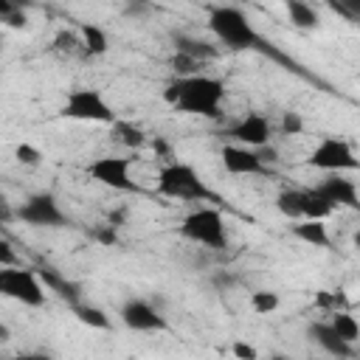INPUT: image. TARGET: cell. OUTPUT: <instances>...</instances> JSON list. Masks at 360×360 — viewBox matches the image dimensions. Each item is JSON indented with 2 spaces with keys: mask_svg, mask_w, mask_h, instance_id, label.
<instances>
[{
  "mask_svg": "<svg viewBox=\"0 0 360 360\" xmlns=\"http://www.w3.org/2000/svg\"><path fill=\"white\" fill-rule=\"evenodd\" d=\"M307 338H309L318 349H323L326 354H332V357H349V354L354 352L352 343L343 340V338L335 332V326H332L329 321H315V323H309V326H307Z\"/></svg>",
  "mask_w": 360,
  "mask_h": 360,
  "instance_id": "obj_14",
  "label": "cell"
},
{
  "mask_svg": "<svg viewBox=\"0 0 360 360\" xmlns=\"http://www.w3.org/2000/svg\"><path fill=\"white\" fill-rule=\"evenodd\" d=\"M96 239H98L101 245H115V242H118V233H115V225H112V222H107L104 228H98V231H96Z\"/></svg>",
  "mask_w": 360,
  "mask_h": 360,
  "instance_id": "obj_29",
  "label": "cell"
},
{
  "mask_svg": "<svg viewBox=\"0 0 360 360\" xmlns=\"http://www.w3.org/2000/svg\"><path fill=\"white\" fill-rule=\"evenodd\" d=\"M281 132L284 135H301L304 132V118H301V112H284L281 115Z\"/></svg>",
  "mask_w": 360,
  "mask_h": 360,
  "instance_id": "obj_25",
  "label": "cell"
},
{
  "mask_svg": "<svg viewBox=\"0 0 360 360\" xmlns=\"http://www.w3.org/2000/svg\"><path fill=\"white\" fill-rule=\"evenodd\" d=\"M45 281L39 273H34L31 267H3L0 270V292L22 307L39 309L45 307Z\"/></svg>",
  "mask_w": 360,
  "mask_h": 360,
  "instance_id": "obj_5",
  "label": "cell"
},
{
  "mask_svg": "<svg viewBox=\"0 0 360 360\" xmlns=\"http://www.w3.org/2000/svg\"><path fill=\"white\" fill-rule=\"evenodd\" d=\"M6 340H8V326L0 323V343H6Z\"/></svg>",
  "mask_w": 360,
  "mask_h": 360,
  "instance_id": "obj_32",
  "label": "cell"
},
{
  "mask_svg": "<svg viewBox=\"0 0 360 360\" xmlns=\"http://www.w3.org/2000/svg\"><path fill=\"white\" fill-rule=\"evenodd\" d=\"M129 169H132V158H121V155H104V158H96L90 166H87V174L112 188V191H135V180L129 177Z\"/></svg>",
  "mask_w": 360,
  "mask_h": 360,
  "instance_id": "obj_9",
  "label": "cell"
},
{
  "mask_svg": "<svg viewBox=\"0 0 360 360\" xmlns=\"http://www.w3.org/2000/svg\"><path fill=\"white\" fill-rule=\"evenodd\" d=\"M65 118L73 121H90V124H115V110L107 104L104 93L96 87H76L65 96V104L59 110Z\"/></svg>",
  "mask_w": 360,
  "mask_h": 360,
  "instance_id": "obj_6",
  "label": "cell"
},
{
  "mask_svg": "<svg viewBox=\"0 0 360 360\" xmlns=\"http://www.w3.org/2000/svg\"><path fill=\"white\" fill-rule=\"evenodd\" d=\"M208 28L228 51H259L264 48L262 34L253 28L248 14L236 6H214L208 11Z\"/></svg>",
  "mask_w": 360,
  "mask_h": 360,
  "instance_id": "obj_2",
  "label": "cell"
},
{
  "mask_svg": "<svg viewBox=\"0 0 360 360\" xmlns=\"http://www.w3.org/2000/svg\"><path fill=\"white\" fill-rule=\"evenodd\" d=\"M0 17H3V22H6L8 28H25V25H28V14H25L22 8H11V11L0 14Z\"/></svg>",
  "mask_w": 360,
  "mask_h": 360,
  "instance_id": "obj_28",
  "label": "cell"
},
{
  "mask_svg": "<svg viewBox=\"0 0 360 360\" xmlns=\"http://www.w3.org/2000/svg\"><path fill=\"white\" fill-rule=\"evenodd\" d=\"M163 101L169 107H174L177 112L219 118L222 101H225V82L219 76H208V73L174 76L163 90Z\"/></svg>",
  "mask_w": 360,
  "mask_h": 360,
  "instance_id": "obj_1",
  "label": "cell"
},
{
  "mask_svg": "<svg viewBox=\"0 0 360 360\" xmlns=\"http://www.w3.org/2000/svg\"><path fill=\"white\" fill-rule=\"evenodd\" d=\"M0 264H3V267H11V264H14V250H11V245H8L6 239L0 242Z\"/></svg>",
  "mask_w": 360,
  "mask_h": 360,
  "instance_id": "obj_31",
  "label": "cell"
},
{
  "mask_svg": "<svg viewBox=\"0 0 360 360\" xmlns=\"http://www.w3.org/2000/svg\"><path fill=\"white\" fill-rule=\"evenodd\" d=\"M158 194L180 202H208L214 200V191L205 186V180L194 172V166L172 160L160 166L158 172Z\"/></svg>",
  "mask_w": 360,
  "mask_h": 360,
  "instance_id": "obj_3",
  "label": "cell"
},
{
  "mask_svg": "<svg viewBox=\"0 0 360 360\" xmlns=\"http://www.w3.org/2000/svg\"><path fill=\"white\" fill-rule=\"evenodd\" d=\"M73 315L90 326V329H110V315L101 309V307H93V304H73Z\"/></svg>",
  "mask_w": 360,
  "mask_h": 360,
  "instance_id": "obj_20",
  "label": "cell"
},
{
  "mask_svg": "<svg viewBox=\"0 0 360 360\" xmlns=\"http://www.w3.org/2000/svg\"><path fill=\"white\" fill-rule=\"evenodd\" d=\"M231 352H233L236 357H242V360H253V357L259 354V352H256L250 343H242V340H236V343L231 346Z\"/></svg>",
  "mask_w": 360,
  "mask_h": 360,
  "instance_id": "obj_30",
  "label": "cell"
},
{
  "mask_svg": "<svg viewBox=\"0 0 360 360\" xmlns=\"http://www.w3.org/2000/svg\"><path fill=\"white\" fill-rule=\"evenodd\" d=\"M278 307H281L278 292H273V290H256V292H250V309L256 315H270Z\"/></svg>",
  "mask_w": 360,
  "mask_h": 360,
  "instance_id": "obj_22",
  "label": "cell"
},
{
  "mask_svg": "<svg viewBox=\"0 0 360 360\" xmlns=\"http://www.w3.org/2000/svg\"><path fill=\"white\" fill-rule=\"evenodd\" d=\"M332 211H335V208H332L315 188L304 191V219H326Z\"/></svg>",
  "mask_w": 360,
  "mask_h": 360,
  "instance_id": "obj_21",
  "label": "cell"
},
{
  "mask_svg": "<svg viewBox=\"0 0 360 360\" xmlns=\"http://www.w3.org/2000/svg\"><path fill=\"white\" fill-rule=\"evenodd\" d=\"M14 155H17V160L25 163V166H37L39 158H42V152H39L37 146H31V143H20V146L14 149Z\"/></svg>",
  "mask_w": 360,
  "mask_h": 360,
  "instance_id": "obj_26",
  "label": "cell"
},
{
  "mask_svg": "<svg viewBox=\"0 0 360 360\" xmlns=\"http://www.w3.org/2000/svg\"><path fill=\"white\" fill-rule=\"evenodd\" d=\"M79 31H82V45H84V51H87L90 56H104V53H107L110 39H107V31H104V28H98V25H93V22H82Z\"/></svg>",
  "mask_w": 360,
  "mask_h": 360,
  "instance_id": "obj_18",
  "label": "cell"
},
{
  "mask_svg": "<svg viewBox=\"0 0 360 360\" xmlns=\"http://www.w3.org/2000/svg\"><path fill=\"white\" fill-rule=\"evenodd\" d=\"M276 208H278V214L287 217L290 222H292V219H304V191L284 188V191L276 197Z\"/></svg>",
  "mask_w": 360,
  "mask_h": 360,
  "instance_id": "obj_19",
  "label": "cell"
},
{
  "mask_svg": "<svg viewBox=\"0 0 360 360\" xmlns=\"http://www.w3.org/2000/svg\"><path fill=\"white\" fill-rule=\"evenodd\" d=\"M180 236L194 242V245H202V248H211V250H222L228 248V228H225V219L217 208H208V205H200L194 211H188L180 222Z\"/></svg>",
  "mask_w": 360,
  "mask_h": 360,
  "instance_id": "obj_4",
  "label": "cell"
},
{
  "mask_svg": "<svg viewBox=\"0 0 360 360\" xmlns=\"http://www.w3.org/2000/svg\"><path fill=\"white\" fill-rule=\"evenodd\" d=\"M315 191L332 205V208H352L360 211V194L354 180H349L343 172H326V177L315 186Z\"/></svg>",
  "mask_w": 360,
  "mask_h": 360,
  "instance_id": "obj_12",
  "label": "cell"
},
{
  "mask_svg": "<svg viewBox=\"0 0 360 360\" xmlns=\"http://www.w3.org/2000/svg\"><path fill=\"white\" fill-rule=\"evenodd\" d=\"M174 51L177 53H186L197 62H205V59H214L217 56V48H211L208 42L202 39H194V37H186V34H174Z\"/></svg>",
  "mask_w": 360,
  "mask_h": 360,
  "instance_id": "obj_17",
  "label": "cell"
},
{
  "mask_svg": "<svg viewBox=\"0 0 360 360\" xmlns=\"http://www.w3.org/2000/svg\"><path fill=\"white\" fill-rule=\"evenodd\" d=\"M115 129H118L121 141H124L127 146H132V149H141V146L146 143V135H143L138 127H132V124H121V121H115Z\"/></svg>",
  "mask_w": 360,
  "mask_h": 360,
  "instance_id": "obj_24",
  "label": "cell"
},
{
  "mask_svg": "<svg viewBox=\"0 0 360 360\" xmlns=\"http://www.w3.org/2000/svg\"><path fill=\"white\" fill-rule=\"evenodd\" d=\"M329 323H332V326H335V332H338L343 340H349V343H354V340L360 338V323H357L349 312H335Z\"/></svg>",
  "mask_w": 360,
  "mask_h": 360,
  "instance_id": "obj_23",
  "label": "cell"
},
{
  "mask_svg": "<svg viewBox=\"0 0 360 360\" xmlns=\"http://www.w3.org/2000/svg\"><path fill=\"white\" fill-rule=\"evenodd\" d=\"M17 219L31 228H65L68 225V217L51 191H37L25 197V202L17 208Z\"/></svg>",
  "mask_w": 360,
  "mask_h": 360,
  "instance_id": "obj_8",
  "label": "cell"
},
{
  "mask_svg": "<svg viewBox=\"0 0 360 360\" xmlns=\"http://www.w3.org/2000/svg\"><path fill=\"white\" fill-rule=\"evenodd\" d=\"M219 158H222V166L228 174H267V166H264L259 149H250L242 143H225Z\"/></svg>",
  "mask_w": 360,
  "mask_h": 360,
  "instance_id": "obj_13",
  "label": "cell"
},
{
  "mask_svg": "<svg viewBox=\"0 0 360 360\" xmlns=\"http://www.w3.org/2000/svg\"><path fill=\"white\" fill-rule=\"evenodd\" d=\"M284 8H287L290 22L301 31H312V28L321 25V17H318L315 6H309L307 0H284Z\"/></svg>",
  "mask_w": 360,
  "mask_h": 360,
  "instance_id": "obj_16",
  "label": "cell"
},
{
  "mask_svg": "<svg viewBox=\"0 0 360 360\" xmlns=\"http://www.w3.org/2000/svg\"><path fill=\"white\" fill-rule=\"evenodd\" d=\"M118 315H121L124 326L132 329V332H166L169 329L166 318L149 301H143V298H127L121 304Z\"/></svg>",
  "mask_w": 360,
  "mask_h": 360,
  "instance_id": "obj_10",
  "label": "cell"
},
{
  "mask_svg": "<svg viewBox=\"0 0 360 360\" xmlns=\"http://www.w3.org/2000/svg\"><path fill=\"white\" fill-rule=\"evenodd\" d=\"M290 233L298 239V242H304V245H309V248H329V231H326V225H323V219H292V225H290Z\"/></svg>",
  "mask_w": 360,
  "mask_h": 360,
  "instance_id": "obj_15",
  "label": "cell"
},
{
  "mask_svg": "<svg viewBox=\"0 0 360 360\" xmlns=\"http://www.w3.org/2000/svg\"><path fill=\"white\" fill-rule=\"evenodd\" d=\"M352 242H354V248H357V250H360V231H357V233H354V236H352Z\"/></svg>",
  "mask_w": 360,
  "mask_h": 360,
  "instance_id": "obj_33",
  "label": "cell"
},
{
  "mask_svg": "<svg viewBox=\"0 0 360 360\" xmlns=\"http://www.w3.org/2000/svg\"><path fill=\"white\" fill-rule=\"evenodd\" d=\"M225 135L233 141V143H242V146H250V149H262L270 143V135H273V127L270 121L262 115V112H248L242 115L236 124H231L225 129Z\"/></svg>",
  "mask_w": 360,
  "mask_h": 360,
  "instance_id": "obj_11",
  "label": "cell"
},
{
  "mask_svg": "<svg viewBox=\"0 0 360 360\" xmlns=\"http://www.w3.org/2000/svg\"><path fill=\"white\" fill-rule=\"evenodd\" d=\"M332 6H335L346 20H360V0H332Z\"/></svg>",
  "mask_w": 360,
  "mask_h": 360,
  "instance_id": "obj_27",
  "label": "cell"
},
{
  "mask_svg": "<svg viewBox=\"0 0 360 360\" xmlns=\"http://www.w3.org/2000/svg\"><path fill=\"white\" fill-rule=\"evenodd\" d=\"M309 166L321 169V172H354V169H360V158L354 155L349 141L326 135L309 152Z\"/></svg>",
  "mask_w": 360,
  "mask_h": 360,
  "instance_id": "obj_7",
  "label": "cell"
}]
</instances>
